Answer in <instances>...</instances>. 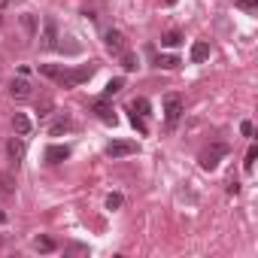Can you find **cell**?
I'll list each match as a JSON object with an SVG mask.
<instances>
[{"instance_id":"3957f363","label":"cell","mask_w":258,"mask_h":258,"mask_svg":"<svg viewBox=\"0 0 258 258\" xmlns=\"http://www.w3.org/2000/svg\"><path fill=\"white\" fill-rule=\"evenodd\" d=\"M179 115H182V97L179 94H167L164 97V118H167V124H176Z\"/></svg>"},{"instance_id":"e0dca14e","label":"cell","mask_w":258,"mask_h":258,"mask_svg":"<svg viewBox=\"0 0 258 258\" xmlns=\"http://www.w3.org/2000/svg\"><path fill=\"white\" fill-rule=\"evenodd\" d=\"M34 249L37 252H55V240L52 237H37L34 240Z\"/></svg>"},{"instance_id":"4fadbf2b","label":"cell","mask_w":258,"mask_h":258,"mask_svg":"<svg viewBox=\"0 0 258 258\" xmlns=\"http://www.w3.org/2000/svg\"><path fill=\"white\" fill-rule=\"evenodd\" d=\"M179 64H182V61H179L176 55H158V58H155V67H161V70H176Z\"/></svg>"},{"instance_id":"52a82bcc","label":"cell","mask_w":258,"mask_h":258,"mask_svg":"<svg viewBox=\"0 0 258 258\" xmlns=\"http://www.w3.org/2000/svg\"><path fill=\"white\" fill-rule=\"evenodd\" d=\"M40 46H43V49H55V46H58V25H55V19H46Z\"/></svg>"},{"instance_id":"7a4b0ae2","label":"cell","mask_w":258,"mask_h":258,"mask_svg":"<svg viewBox=\"0 0 258 258\" xmlns=\"http://www.w3.org/2000/svg\"><path fill=\"white\" fill-rule=\"evenodd\" d=\"M140 152V143L137 140H112L106 146V155L109 158H127V155H137Z\"/></svg>"},{"instance_id":"83f0119b","label":"cell","mask_w":258,"mask_h":258,"mask_svg":"<svg viewBox=\"0 0 258 258\" xmlns=\"http://www.w3.org/2000/svg\"><path fill=\"white\" fill-rule=\"evenodd\" d=\"M0 225H7V213L4 210H0Z\"/></svg>"},{"instance_id":"2e32d148","label":"cell","mask_w":258,"mask_h":258,"mask_svg":"<svg viewBox=\"0 0 258 258\" xmlns=\"http://www.w3.org/2000/svg\"><path fill=\"white\" fill-rule=\"evenodd\" d=\"M179 43H182V34H179V31H167V34L161 37V46H167V49H176Z\"/></svg>"},{"instance_id":"8fae6325","label":"cell","mask_w":258,"mask_h":258,"mask_svg":"<svg viewBox=\"0 0 258 258\" xmlns=\"http://www.w3.org/2000/svg\"><path fill=\"white\" fill-rule=\"evenodd\" d=\"M25 149H28V146H25V137H13V140L7 143V152H10L13 161H22V158H25Z\"/></svg>"},{"instance_id":"7402d4cb","label":"cell","mask_w":258,"mask_h":258,"mask_svg":"<svg viewBox=\"0 0 258 258\" xmlns=\"http://www.w3.org/2000/svg\"><path fill=\"white\" fill-rule=\"evenodd\" d=\"M131 124L137 127V131H140L143 137L149 134V124H146V118H143V115H137V112H131Z\"/></svg>"},{"instance_id":"7c38bea8","label":"cell","mask_w":258,"mask_h":258,"mask_svg":"<svg viewBox=\"0 0 258 258\" xmlns=\"http://www.w3.org/2000/svg\"><path fill=\"white\" fill-rule=\"evenodd\" d=\"M13 127H16V134H19V137H28L34 124H31V118H28L25 112H16V115H13Z\"/></svg>"},{"instance_id":"9c48e42d","label":"cell","mask_w":258,"mask_h":258,"mask_svg":"<svg viewBox=\"0 0 258 258\" xmlns=\"http://www.w3.org/2000/svg\"><path fill=\"white\" fill-rule=\"evenodd\" d=\"M10 94H13L16 100H28V97H31V82H28V79H13V82H10Z\"/></svg>"},{"instance_id":"ba28073f","label":"cell","mask_w":258,"mask_h":258,"mask_svg":"<svg viewBox=\"0 0 258 258\" xmlns=\"http://www.w3.org/2000/svg\"><path fill=\"white\" fill-rule=\"evenodd\" d=\"M94 115H97L103 124H112V127H115V121H118V115L112 112V106H109V103H103V100H97V103H94Z\"/></svg>"},{"instance_id":"f1b7e54d","label":"cell","mask_w":258,"mask_h":258,"mask_svg":"<svg viewBox=\"0 0 258 258\" xmlns=\"http://www.w3.org/2000/svg\"><path fill=\"white\" fill-rule=\"evenodd\" d=\"M173 4H176V0H164V7H173Z\"/></svg>"},{"instance_id":"4dcf8cb0","label":"cell","mask_w":258,"mask_h":258,"mask_svg":"<svg viewBox=\"0 0 258 258\" xmlns=\"http://www.w3.org/2000/svg\"><path fill=\"white\" fill-rule=\"evenodd\" d=\"M255 4H258V0H255Z\"/></svg>"},{"instance_id":"f546056e","label":"cell","mask_w":258,"mask_h":258,"mask_svg":"<svg viewBox=\"0 0 258 258\" xmlns=\"http://www.w3.org/2000/svg\"><path fill=\"white\" fill-rule=\"evenodd\" d=\"M7 4H10V0H0V10H4V7H7Z\"/></svg>"},{"instance_id":"44dd1931","label":"cell","mask_w":258,"mask_h":258,"mask_svg":"<svg viewBox=\"0 0 258 258\" xmlns=\"http://www.w3.org/2000/svg\"><path fill=\"white\" fill-rule=\"evenodd\" d=\"M118 58H121V67H124V70H137V64H140L137 55H131V52H121Z\"/></svg>"},{"instance_id":"5bb4252c","label":"cell","mask_w":258,"mask_h":258,"mask_svg":"<svg viewBox=\"0 0 258 258\" xmlns=\"http://www.w3.org/2000/svg\"><path fill=\"white\" fill-rule=\"evenodd\" d=\"M64 131H70V115H58L55 121H52V137H58V134H64Z\"/></svg>"},{"instance_id":"277c9868","label":"cell","mask_w":258,"mask_h":258,"mask_svg":"<svg viewBox=\"0 0 258 258\" xmlns=\"http://www.w3.org/2000/svg\"><path fill=\"white\" fill-rule=\"evenodd\" d=\"M225 155H228V146H225V143H216L210 152L201 155V167H204V170H216V167H219V158H225Z\"/></svg>"},{"instance_id":"484cf974","label":"cell","mask_w":258,"mask_h":258,"mask_svg":"<svg viewBox=\"0 0 258 258\" xmlns=\"http://www.w3.org/2000/svg\"><path fill=\"white\" fill-rule=\"evenodd\" d=\"M252 131H255L252 121H240V134H243V137H252Z\"/></svg>"},{"instance_id":"5b68a950","label":"cell","mask_w":258,"mask_h":258,"mask_svg":"<svg viewBox=\"0 0 258 258\" xmlns=\"http://www.w3.org/2000/svg\"><path fill=\"white\" fill-rule=\"evenodd\" d=\"M103 40H106V49H109L112 55H121V52H127V40H124V34H121V31L109 28V31L103 34Z\"/></svg>"},{"instance_id":"d6986e66","label":"cell","mask_w":258,"mask_h":258,"mask_svg":"<svg viewBox=\"0 0 258 258\" xmlns=\"http://www.w3.org/2000/svg\"><path fill=\"white\" fill-rule=\"evenodd\" d=\"M121 88H124V79H109L106 88H103V97H112V94H118Z\"/></svg>"},{"instance_id":"30bf717a","label":"cell","mask_w":258,"mask_h":258,"mask_svg":"<svg viewBox=\"0 0 258 258\" xmlns=\"http://www.w3.org/2000/svg\"><path fill=\"white\" fill-rule=\"evenodd\" d=\"M188 58H191V64L207 61V58H210V43H207V40H198V43L191 46V55H188Z\"/></svg>"},{"instance_id":"ffe728a7","label":"cell","mask_w":258,"mask_h":258,"mask_svg":"<svg viewBox=\"0 0 258 258\" xmlns=\"http://www.w3.org/2000/svg\"><path fill=\"white\" fill-rule=\"evenodd\" d=\"M255 158H258V146H249L246 161H243V170H246V173H252V170H255Z\"/></svg>"},{"instance_id":"8992f818","label":"cell","mask_w":258,"mask_h":258,"mask_svg":"<svg viewBox=\"0 0 258 258\" xmlns=\"http://www.w3.org/2000/svg\"><path fill=\"white\" fill-rule=\"evenodd\" d=\"M43 158H46V164H61V161H67V158H70V146L52 143V146H46Z\"/></svg>"},{"instance_id":"6da1fadb","label":"cell","mask_w":258,"mask_h":258,"mask_svg":"<svg viewBox=\"0 0 258 258\" xmlns=\"http://www.w3.org/2000/svg\"><path fill=\"white\" fill-rule=\"evenodd\" d=\"M94 76V64H82V67H73V70H64L61 76H58V82H61V88H76V85H82V82H88Z\"/></svg>"},{"instance_id":"cb8c5ba5","label":"cell","mask_w":258,"mask_h":258,"mask_svg":"<svg viewBox=\"0 0 258 258\" xmlns=\"http://www.w3.org/2000/svg\"><path fill=\"white\" fill-rule=\"evenodd\" d=\"M0 188H4L7 195H13V191H16V185H13V176H0Z\"/></svg>"},{"instance_id":"603a6c76","label":"cell","mask_w":258,"mask_h":258,"mask_svg":"<svg viewBox=\"0 0 258 258\" xmlns=\"http://www.w3.org/2000/svg\"><path fill=\"white\" fill-rule=\"evenodd\" d=\"M22 28H25L28 37H34V34H37V19H34V16H22Z\"/></svg>"},{"instance_id":"9a60e30c","label":"cell","mask_w":258,"mask_h":258,"mask_svg":"<svg viewBox=\"0 0 258 258\" xmlns=\"http://www.w3.org/2000/svg\"><path fill=\"white\" fill-rule=\"evenodd\" d=\"M149 109H152V106H149V100H146V97H134V100H131V112H137V115H143V118H146V115H149Z\"/></svg>"},{"instance_id":"ac0fdd59","label":"cell","mask_w":258,"mask_h":258,"mask_svg":"<svg viewBox=\"0 0 258 258\" xmlns=\"http://www.w3.org/2000/svg\"><path fill=\"white\" fill-rule=\"evenodd\" d=\"M40 73L49 76V79H58V76L64 73V67H58V64H40Z\"/></svg>"},{"instance_id":"d4e9b609","label":"cell","mask_w":258,"mask_h":258,"mask_svg":"<svg viewBox=\"0 0 258 258\" xmlns=\"http://www.w3.org/2000/svg\"><path fill=\"white\" fill-rule=\"evenodd\" d=\"M121 207V195H109L106 198V210H118Z\"/></svg>"},{"instance_id":"4316f807","label":"cell","mask_w":258,"mask_h":258,"mask_svg":"<svg viewBox=\"0 0 258 258\" xmlns=\"http://www.w3.org/2000/svg\"><path fill=\"white\" fill-rule=\"evenodd\" d=\"M237 7H243V10H255V0H237Z\"/></svg>"}]
</instances>
